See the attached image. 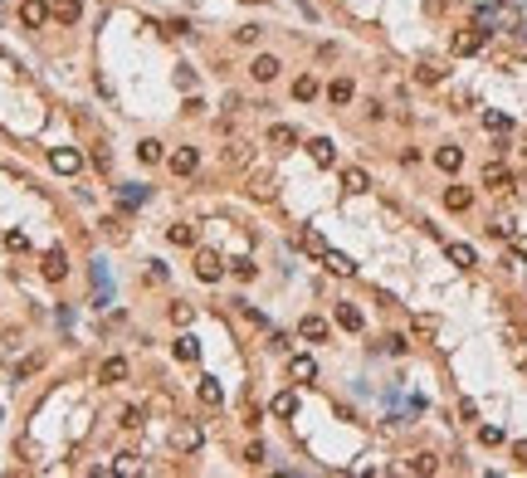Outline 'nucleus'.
<instances>
[{"instance_id": "obj_1", "label": "nucleus", "mask_w": 527, "mask_h": 478, "mask_svg": "<svg viewBox=\"0 0 527 478\" xmlns=\"http://www.w3.org/2000/svg\"><path fill=\"white\" fill-rule=\"evenodd\" d=\"M195 279H200V283H220V279H225V263H220L215 249H200V254H195Z\"/></svg>"}, {"instance_id": "obj_2", "label": "nucleus", "mask_w": 527, "mask_h": 478, "mask_svg": "<svg viewBox=\"0 0 527 478\" xmlns=\"http://www.w3.org/2000/svg\"><path fill=\"white\" fill-rule=\"evenodd\" d=\"M484 44H488V30H459V34L449 39V49H454L459 59H464V54H479Z\"/></svg>"}, {"instance_id": "obj_3", "label": "nucleus", "mask_w": 527, "mask_h": 478, "mask_svg": "<svg viewBox=\"0 0 527 478\" xmlns=\"http://www.w3.org/2000/svg\"><path fill=\"white\" fill-rule=\"evenodd\" d=\"M49 166H54L59 176H74V171L83 166V156H78L74 146H54V151H49Z\"/></svg>"}, {"instance_id": "obj_4", "label": "nucleus", "mask_w": 527, "mask_h": 478, "mask_svg": "<svg viewBox=\"0 0 527 478\" xmlns=\"http://www.w3.org/2000/svg\"><path fill=\"white\" fill-rule=\"evenodd\" d=\"M39 274H44L49 283H59V279L69 274V254H64V249H49V254H44V263H39Z\"/></svg>"}, {"instance_id": "obj_5", "label": "nucleus", "mask_w": 527, "mask_h": 478, "mask_svg": "<svg viewBox=\"0 0 527 478\" xmlns=\"http://www.w3.org/2000/svg\"><path fill=\"white\" fill-rule=\"evenodd\" d=\"M93 293H98V307L113 303V279H108V269H103V259L93 263Z\"/></svg>"}, {"instance_id": "obj_6", "label": "nucleus", "mask_w": 527, "mask_h": 478, "mask_svg": "<svg viewBox=\"0 0 527 478\" xmlns=\"http://www.w3.org/2000/svg\"><path fill=\"white\" fill-rule=\"evenodd\" d=\"M308 156H312V166H332V162H337V151H332L327 137H312V142H308Z\"/></svg>"}, {"instance_id": "obj_7", "label": "nucleus", "mask_w": 527, "mask_h": 478, "mask_svg": "<svg viewBox=\"0 0 527 478\" xmlns=\"http://www.w3.org/2000/svg\"><path fill=\"white\" fill-rule=\"evenodd\" d=\"M98 381H108V386H118V381H127V361L122 356H108L98 366Z\"/></svg>"}, {"instance_id": "obj_8", "label": "nucleus", "mask_w": 527, "mask_h": 478, "mask_svg": "<svg viewBox=\"0 0 527 478\" xmlns=\"http://www.w3.org/2000/svg\"><path fill=\"white\" fill-rule=\"evenodd\" d=\"M342 191H347V195H361V191H372V176H366L361 166H347V171H342Z\"/></svg>"}, {"instance_id": "obj_9", "label": "nucleus", "mask_w": 527, "mask_h": 478, "mask_svg": "<svg viewBox=\"0 0 527 478\" xmlns=\"http://www.w3.org/2000/svg\"><path fill=\"white\" fill-rule=\"evenodd\" d=\"M20 20H25L30 30H39V25L49 20V6H44V0H25V6H20Z\"/></svg>"}, {"instance_id": "obj_10", "label": "nucleus", "mask_w": 527, "mask_h": 478, "mask_svg": "<svg viewBox=\"0 0 527 478\" xmlns=\"http://www.w3.org/2000/svg\"><path fill=\"white\" fill-rule=\"evenodd\" d=\"M484 186H488V191H508V186H513V171L493 162V166H484Z\"/></svg>"}, {"instance_id": "obj_11", "label": "nucleus", "mask_w": 527, "mask_h": 478, "mask_svg": "<svg viewBox=\"0 0 527 478\" xmlns=\"http://www.w3.org/2000/svg\"><path fill=\"white\" fill-rule=\"evenodd\" d=\"M249 74H254L259 83H269V78H279V59H274V54H259V59L249 64Z\"/></svg>"}, {"instance_id": "obj_12", "label": "nucleus", "mask_w": 527, "mask_h": 478, "mask_svg": "<svg viewBox=\"0 0 527 478\" xmlns=\"http://www.w3.org/2000/svg\"><path fill=\"white\" fill-rule=\"evenodd\" d=\"M435 166H440V171H459V166H464V146H440V151H435Z\"/></svg>"}, {"instance_id": "obj_13", "label": "nucleus", "mask_w": 527, "mask_h": 478, "mask_svg": "<svg viewBox=\"0 0 527 478\" xmlns=\"http://www.w3.org/2000/svg\"><path fill=\"white\" fill-rule=\"evenodd\" d=\"M195 166H200V156H195V146H181V151L171 156V171H176V176H191Z\"/></svg>"}, {"instance_id": "obj_14", "label": "nucleus", "mask_w": 527, "mask_h": 478, "mask_svg": "<svg viewBox=\"0 0 527 478\" xmlns=\"http://www.w3.org/2000/svg\"><path fill=\"white\" fill-rule=\"evenodd\" d=\"M288 376L293 381H312V376H318V361H312V356H293L288 361Z\"/></svg>"}, {"instance_id": "obj_15", "label": "nucleus", "mask_w": 527, "mask_h": 478, "mask_svg": "<svg viewBox=\"0 0 527 478\" xmlns=\"http://www.w3.org/2000/svg\"><path fill=\"white\" fill-rule=\"evenodd\" d=\"M269 410H274L279 420H288V415H298V395H293V391H279V395L269 400Z\"/></svg>"}, {"instance_id": "obj_16", "label": "nucleus", "mask_w": 527, "mask_h": 478, "mask_svg": "<svg viewBox=\"0 0 527 478\" xmlns=\"http://www.w3.org/2000/svg\"><path fill=\"white\" fill-rule=\"evenodd\" d=\"M323 263H327V274H342V279H347V274H356V263H352L347 254H337V249H327V254H323Z\"/></svg>"}, {"instance_id": "obj_17", "label": "nucleus", "mask_w": 527, "mask_h": 478, "mask_svg": "<svg viewBox=\"0 0 527 478\" xmlns=\"http://www.w3.org/2000/svg\"><path fill=\"white\" fill-rule=\"evenodd\" d=\"M444 205H449V210H469V205H473V191H469V186H449V191H444Z\"/></svg>"}, {"instance_id": "obj_18", "label": "nucleus", "mask_w": 527, "mask_h": 478, "mask_svg": "<svg viewBox=\"0 0 527 478\" xmlns=\"http://www.w3.org/2000/svg\"><path fill=\"white\" fill-rule=\"evenodd\" d=\"M298 249H308V254H318V259H323V254H327V239H323L318 230H303V235H298Z\"/></svg>"}, {"instance_id": "obj_19", "label": "nucleus", "mask_w": 527, "mask_h": 478, "mask_svg": "<svg viewBox=\"0 0 527 478\" xmlns=\"http://www.w3.org/2000/svg\"><path fill=\"white\" fill-rule=\"evenodd\" d=\"M137 162H142V166H156V162H162V142H151V137L137 142Z\"/></svg>"}, {"instance_id": "obj_20", "label": "nucleus", "mask_w": 527, "mask_h": 478, "mask_svg": "<svg viewBox=\"0 0 527 478\" xmlns=\"http://www.w3.org/2000/svg\"><path fill=\"white\" fill-rule=\"evenodd\" d=\"M298 332H303L308 342H323V337H327V323H323V317H303Z\"/></svg>"}, {"instance_id": "obj_21", "label": "nucleus", "mask_w": 527, "mask_h": 478, "mask_svg": "<svg viewBox=\"0 0 527 478\" xmlns=\"http://www.w3.org/2000/svg\"><path fill=\"white\" fill-rule=\"evenodd\" d=\"M327 98H332V102H337V108H347V102H352V98H356V88H352V78H337V83H332V88H327Z\"/></svg>"}, {"instance_id": "obj_22", "label": "nucleus", "mask_w": 527, "mask_h": 478, "mask_svg": "<svg viewBox=\"0 0 527 478\" xmlns=\"http://www.w3.org/2000/svg\"><path fill=\"white\" fill-rule=\"evenodd\" d=\"M269 142H274V146H279V151H288V146H298V132H293V127H283V122H279V127H269Z\"/></svg>"}, {"instance_id": "obj_23", "label": "nucleus", "mask_w": 527, "mask_h": 478, "mask_svg": "<svg viewBox=\"0 0 527 478\" xmlns=\"http://www.w3.org/2000/svg\"><path fill=\"white\" fill-rule=\"evenodd\" d=\"M118 200H122V210H137V205H147V186H122Z\"/></svg>"}, {"instance_id": "obj_24", "label": "nucleus", "mask_w": 527, "mask_h": 478, "mask_svg": "<svg viewBox=\"0 0 527 478\" xmlns=\"http://www.w3.org/2000/svg\"><path fill=\"white\" fill-rule=\"evenodd\" d=\"M200 400H205V405H220V400H225V386H220L215 376H205V381H200Z\"/></svg>"}, {"instance_id": "obj_25", "label": "nucleus", "mask_w": 527, "mask_h": 478, "mask_svg": "<svg viewBox=\"0 0 527 478\" xmlns=\"http://www.w3.org/2000/svg\"><path fill=\"white\" fill-rule=\"evenodd\" d=\"M337 323H342L347 332H361V312H356L352 303H337Z\"/></svg>"}, {"instance_id": "obj_26", "label": "nucleus", "mask_w": 527, "mask_h": 478, "mask_svg": "<svg viewBox=\"0 0 527 478\" xmlns=\"http://www.w3.org/2000/svg\"><path fill=\"white\" fill-rule=\"evenodd\" d=\"M293 98H298V102H308V98H318V78H312V74H303V78H293Z\"/></svg>"}, {"instance_id": "obj_27", "label": "nucleus", "mask_w": 527, "mask_h": 478, "mask_svg": "<svg viewBox=\"0 0 527 478\" xmlns=\"http://www.w3.org/2000/svg\"><path fill=\"white\" fill-rule=\"evenodd\" d=\"M176 361H200V342L195 337H176Z\"/></svg>"}, {"instance_id": "obj_28", "label": "nucleus", "mask_w": 527, "mask_h": 478, "mask_svg": "<svg viewBox=\"0 0 527 478\" xmlns=\"http://www.w3.org/2000/svg\"><path fill=\"white\" fill-rule=\"evenodd\" d=\"M449 263H459V269H473L479 259H473V249H469V244H449Z\"/></svg>"}, {"instance_id": "obj_29", "label": "nucleus", "mask_w": 527, "mask_h": 478, "mask_svg": "<svg viewBox=\"0 0 527 478\" xmlns=\"http://www.w3.org/2000/svg\"><path fill=\"white\" fill-rule=\"evenodd\" d=\"M83 15V6H78V0H59V6H54V20H64V25H74Z\"/></svg>"}, {"instance_id": "obj_30", "label": "nucleus", "mask_w": 527, "mask_h": 478, "mask_svg": "<svg viewBox=\"0 0 527 478\" xmlns=\"http://www.w3.org/2000/svg\"><path fill=\"white\" fill-rule=\"evenodd\" d=\"M225 162H230V166H244V162H249V142H230Z\"/></svg>"}, {"instance_id": "obj_31", "label": "nucleus", "mask_w": 527, "mask_h": 478, "mask_svg": "<svg viewBox=\"0 0 527 478\" xmlns=\"http://www.w3.org/2000/svg\"><path fill=\"white\" fill-rule=\"evenodd\" d=\"M176 444H181V449H200V430H195V424H186V430H176Z\"/></svg>"}, {"instance_id": "obj_32", "label": "nucleus", "mask_w": 527, "mask_h": 478, "mask_svg": "<svg viewBox=\"0 0 527 478\" xmlns=\"http://www.w3.org/2000/svg\"><path fill=\"white\" fill-rule=\"evenodd\" d=\"M171 244H195V225H171Z\"/></svg>"}, {"instance_id": "obj_33", "label": "nucleus", "mask_w": 527, "mask_h": 478, "mask_svg": "<svg viewBox=\"0 0 527 478\" xmlns=\"http://www.w3.org/2000/svg\"><path fill=\"white\" fill-rule=\"evenodd\" d=\"M410 473H435V454H415L410 459Z\"/></svg>"}, {"instance_id": "obj_34", "label": "nucleus", "mask_w": 527, "mask_h": 478, "mask_svg": "<svg viewBox=\"0 0 527 478\" xmlns=\"http://www.w3.org/2000/svg\"><path fill=\"white\" fill-rule=\"evenodd\" d=\"M484 127H488V132H508V127H513V122H508V118H503V113H484Z\"/></svg>"}, {"instance_id": "obj_35", "label": "nucleus", "mask_w": 527, "mask_h": 478, "mask_svg": "<svg viewBox=\"0 0 527 478\" xmlns=\"http://www.w3.org/2000/svg\"><path fill=\"white\" fill-rule=\"evenodd\" d=\"M415 78H420V83H440V78H444V69H435V64H425V69H415Z\"/></svg>"}, {"instance_id": "obj_36", "label": "nucleus", "mask_w": 527, "mask_h": 478, "mask_svg": "<svg viewBox=\"0 0 527 478\" xmlns=\"http://www.w3.org/2000/svg\"><path fill=\"white\" fill-rule=\"evenodd\" d=\"M235 39H239V44H259V25H239Z\"/></svg>"}, {"instance_id": "obj_37", "label": "nucleus", "mask_w": 527, "mask_h": 478, "mask_svg": "<svg viewBox=\"0 0 527 478\" xmlns=\"http://www.w3.org/2000/svg\"><path fill=\"white\" fill-rule=\"evenodd\" d=\"M235 279H239V283L254 279V263H249V259H235Z\"/></svg>"}, {"instance_id": "obj_38", "label": "nucleus", "mask_w": 527, "mask_h": 478, "mask_svg": "<svg viewBox=\"0 0 527 478\" xmlns=\"http://www.w3.org/2000/svg\"><path fill=\"white\" fill-rule=\"evenodd\" d=\"M171 323H176V327L191 323V303H176V307H171Z\"/></svg>"}, {"instance_id": "obj_39", "label": "nucleus", "mask_w": 527, "mask_h": 478, "mask_svg": "<svg viewBox=\"0 0 527 478\" xmlns=\"http://www.w3.org/2000/svg\"><path fill=\"white\" fill-rule=\"evenodd\" d=\"M479 439H484V444H503V430H498V424H484Z\"/></svg>"}, {"instance_id": "obj_40", "label": "nucleus", "mask_w": 527, "mask_h": 478, "mask_svg": "<svg viewBox=\"0 0 527 478\" xmlns=\"http://www.w3.org/2000/svg\"><path fill=\"white\" fill-rule=\"evenodd\" d=\"M142 464H137V454H118V473H137Z\"/></svg>"}, {"instance_id": "obj_41", "label": "nucleus", "mask_w": 527, "mask_h": 478, "mask_svg": "<svg viewBox=\"0 0 527 478\" xmlns=\"http://www.w3.org/2000/svg\"><path fill=\"white\" fill-rule=\"evenodd\" d=\"M6 244H10V249H15V254H20V249H30V239H25V235H20V230H10V235H6Z\"/></svg>"}, {"instance_id": "obj_42", "label": "nucleus", "mask_w": 527, "mask_h": 478, "mask_svg": "<svg viewBox=\"0 0 527 478\" xmlns=\"http://www.w3.org/2000/svg\"><path fill=\"white\" fill-rule=\"evenodd\" d=\"M405 347H410L405 337H386V351H391V356H405Z\"/></svg>"}, {"instance_id": "obj_43", "label": "nucleus", "mask_w": 527, "mask_h": 478, "mask_svg": "<svg viewBox=\"0 0 527 478\" xmlns=\"http://www.w3.org/2000/svg\"><path fill=\"white\" fill-rule=\"evenodd\" d=\"M176 83H181V88H195V74H191V69L181 64V69H176Z\"/></svg>"}, {"instance_id": "obj_44", "label": "nucleus", "mask_w": 527, "mask_h": 478, "mask_svg": "<svg viewBox=\"0 0 527 478\" xmlns=\"http://www.w3.org/2000/svg\"><path fill=\"white\" fill-rule=\"evenodd\" d=\"M513 459H517V464H527V439H517V444H513Z\"/></svg>"}, {"instance_id": "obj_45", "label": "nucleus", "mask_w": 527, "mask_h": 478, "mask_svg": "<svg viewBox=\"0 0 527 478\" xmlns=\"http://www.w3.org/2000/svg\"><path fill=\"white\" fill-rule=\"evenodd\" d=\"M513 249H517V259H527V235H517V239H513Z\"/></svg>"}, {"instance_id": "obj_46", "label": "nucleus", "mask_w": 527, "mask_h": 478, "mask_svg": "<svg viewBox=\"0 0 527 478\" xmlns=\"http://www.w3.org/2000/svg\"><path fill=\"white\" fill-rule=\"evenodd\" d=\"M517 366H522V376H527V351H522V356H517Z\"/></svg>"}, {"instance_id": "obj_47", "label": "nucleus", "mask_w": 527, "mask_h": 478, "mask_svg": "<svg viewBox=\"0 0 527 478\" xmlns=\"http://www.w3.org/2000/svg\"><path fill=\"white\" fill-rule=\"evenodd\" d=\"M244 6H259V0H244Z\"/></svg>"}]
</instances>
